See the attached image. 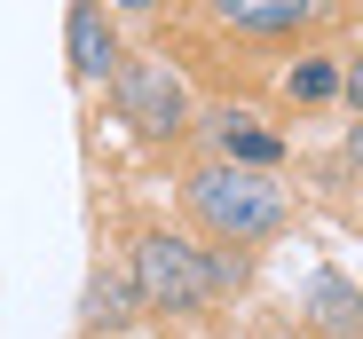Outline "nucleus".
<instances>
[{
    "mask_svg": "<svg viewBox=\"0 0 363 339\" xmlns=\"http://www.w3.org/2000/svg\"><path fill=\"white\" fill-rule=\"evenodd\" d=\"M308 323L332 331V339H363V292L347 285L340 268H316L308 276Z\"/></svg>",
    "mask_w": 363,
    "mask_h": 339,
    "instance_id": "nucleus-6",
    "label": "nucleus"
},
{
    "mask_svg": "<svg viewBox=\"0 0 363 339\" xmlns=\"http://www.w3.org/2000/svg\"><path fill=\"white\" fill-rule=\"evenodd\" d=\"M127 285H135V300L158 308V316H198V308L213 300V292H206V245L174 237V229H143Z\"/></svg>",
    "mask_w": 363,
    "mask_h": 339,
    "instance_id": "nucleus-3",
    "label": "nucleus"
},
{
    "mask_svg": "<svg viewBox=\"0 0 363 339\" xmlns=\"http://www.w3.org/2000/svg\"><path fill=\"white\" fill-rule=\"evenodd\" d=\"M64 47H72V79H87V87L118 71V32H111V16H103V0H72Z\"/></svg>",
    "mask_w": 363,
    "mask_h": 339,
    "instance_id": "nucleus-5",
    "label": "nucleus"
},
{
    "mask_svg": "<svg viewBox=\"0 0 363 339\" xmlns=\"http://www.w3.org/2000/svg\"><path fill=\"white\" fill-rule=\"evenodd\" d=\"M284 95L292 103H332L340 95V64H332V55H300V64L284 71Z\"/></svg>",
    "mask_w": 363,
    "mask_h": 339,
    "instance_id": "nucleus-9",
    "label": "nucleus"
},
{
    "mask_svg": "<svg viewBox=\"0 0 363 339\" xmlns=\"http://www.w3.org/2000/svg\"><path fill=\"white\" fill-rule=\"evenodd\" d=\"M284 339H308V331H284Z\"/></svg>",
    "mask_w": 363,
    "mask_h": 339,
    "instance_id": "nucleus-14",
    "label": "nucleus"
},
{
    "mask_svg": "<svg viewBox=\"0 0 363 339\" xmlns=\"http://www.w3.org/2000/svg\"><path fill=\"white\" fill-rule=\"evenodd\" d=\"M103 8H127V16H158L166 0H103Z\"/></svg>",
    "mask_w": 363,
    "mask_h": 339,
    "instance_id": "nucleus-12",
    "label": "nucleus"
},
{
    "mask_svg": "<svg viewBox=\"0 0 363 339\" xmlns=\"http://www.w3.org/2000/svg\"><path fill=\"white\" fill-rule=\"evenodd\" d=\"M213 142H221L229 166H261V174H277V158H284V142H277L269 127H253L245 110H221V119H213Z\"/></svg>",
    "mask_w": 363,
    "mask_h": 339,
    "instance_id": "nucleus-7",
    "label": "nucleus"
},
{
    "mask_svg": "<svg viewBox=\"0 0 363 339\" xmlns=\"http://www.w3.org/2000/svg\"><path fill=\"white\" fill-rule=\"evenodd\" d=\"M182 205H190V221H198L206 237H221V245H269L284 221H292L284 182L261 174V166H229V158L198 166V174L182 182Z\"/></svg>",
    "mask_w": 363,
    "mask_h": 339,
    "instance_id": "nucleus-1",
    "label": "nucleus"
},
{
    "mask_svg": "<svg viewBox=\"0 0 363 339\" xmlns=\"http://www.w3.org/2000/svg\"><path fill=\"white\" fill-rule=\"evenodd\" d=\"M347 166L363 174V127H347Z\"/></svg>",
    "mask_w": 363,
    "mask_h": 339,
    "instance_id": "nucleus-13",
    "label": "nucleus"
},
{
    "mask_svg": "<svg viewBox=\"0 0 363 339\" xmlns=\"http://www.w3.org/2000/svg\"><path fill=\"white\" fill-rule=\"evenodd\" d=\"M135 285H127V276H95V285H87V323H103V331H127L135 323Z\"/></svg>",
    "mask_w": 363,
    "mask_h": 339,
    "instance_id": "nucleus-8",
    "label": "nucleus"
},
{
    "mask_svg": "<svg viewBox=\"0 0 363 339\" xmlns=\"http://www.w3.org/2000/svg\"><path fill=\"white\" fill-rule=\"evenodd\" d=\"M340 95L355 103V119H363V55H347V71H340Z\"/></svg>",
    "mask_w": 363,
    "mask_h": 339,
    "instance_id": "nucleus-11",
    "label": "nucleus"
},
{
    "mask_svg": "<svg viewBox=\"0 0 363 339\" xmlns=\"http://www.w3.org/2000/svg\"><path fill=\"white\" fill-rule=\"evenodd\" d=\"M340 8V0H198V16L229 40H300V32H316L324 16Z\"/></svg>",
    "mask_w": 363,
    "mask_h": 339,
    "instance_id": "nucleus-4",
    "label": "nucleus"
},
{
    "mask_svg": "<svg viewBox=\"0 0 363 339\" xmlns=\"http://www.w3.org/2000/svg\"><path fill=\"white\" fill-rule=\"evenodd\" d=\"M245 285V253H206V292L221 300V292H237Z\"/></svg>",
    "mask_w": 363,
    "mask_h": 339,
    "instance_id": "nucleus-10",
    "label": "nucleus"
},
{
    "mask_svg": "<svg viewBox=\"0 0 363 339\" xmlns=\"http://www.w3.org/2000/svg\"><path fill=\"white\" fill-rule=\"evenodd\" d=\"M111 103H118V119H127L143 142H182L190 134V79H182V64L166 47L150 55H118V71H111Z\"/></svg>",
    "mask_w": 363,
    "mask_h": 339,
    "instance_id": "nucleus-2",
    "label": "nucleus"
}]
</instances>
